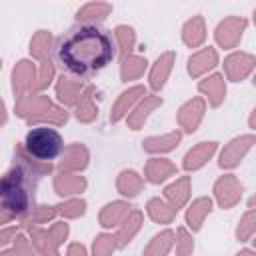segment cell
<instances>
[{"mask_svg": "<svg viewBox=\"0 0 256 256\" xmlns=\"http://www.w3.org/2000/svg\"><path fill=\"white\" fill-rule=\"evenodd\" d=\"M56 56L66 72L86 76L106 68L116 56V46L110 34L98 26H80L60 40Z\"/></svg>", "mask_w": 256, "mask_h": 256, "instance_id": "obj_1", "label": "cell"}, {"mask_svg": "<svg viewBox=\"0 0 256 256\" xmlns=\"http://www.w3.org/2000/svg\"><path fill=\"white\" fill-rule=\"evenodd\" d=\"M14 112L30 126H64L70 112L44 92L28 94L14 102Z\"/></svg>", "mask_w": 256, "mask_h": 256, "instance_id": "obj_2", "label": "cell"}, {"mask_svg": "<svg viewBox=\"0 0 256 256\" xmlns=\"http://www.w3.org/2000/svg\"><path fill=\"white\" fill-rule=\"evenodd\" d=\"M34 206L32 178L26 176L20 168H10L0 176V208L12 218L18 220Z\"/></svg>", "mask_w": 256, "mask_h": 256, "instance_id": "obj_3", "label": "cell"}, {"mask_svg": "<svg viewBox=\"0 0 256 256\" xmlns=\"http://www.w3.org/2000/svg\"><path fill=\"white\" fill-rule=\"evenodd\" d=\"M22 146L36 160L52 162L62 154L64 140H62L60 132L52 126H34L32 130H28Z\"/></svg>", "mask_w": 256, "mask_h": 256, "instance_id": "obj_4", "label": "cell"}, {"mask_svg": "<svg viewBox=\"0 0 256 256\" xmlns=\"http://www.w3.org/2000/svg\"><path fill=\"white\" fill-rule=\"evenodd\" d=\"M244 196V184L240 182V178L236 174H222L216 178L214 186H212V202L218 204V208L222 210H230L234 208Z\"/></svg>", "mask_w": 256, "mask_h": 256, "instance_id": "obj_5", "label": "cell"}, {"mask_svg": "<svg viewBox=\"0 0 256 256\" xmlns=\"http://www.w3.org/2000/svg\"><path fill=\"white\" fill-rule=\"evenodd\" d=\"M254 144H256L254 132L234 136L232 140H228V142L222 146V150H220V154H218V166H220L222 170H232V168H236V166L248 156V152L254 148Z\"/></svg>", "mask_w": 256, "mask_h": 256, "instance_id": "obj_6", "label": "cell"}, {"mask_svg": "<svg viewBox=\"0 0 256 256\" xmlns=\"http://www.w3.org/2000/svg\"><path fill=\"white\" fill-rule=\"evenodd\" d=\"M246 28H248V20L244 16H226L214 28L216 46L222 50H234L244 38Z\"/></svg>", "mask_w": 256, "mask_h": 256, "instance_id": "obj_7", "label": "cell"}, {"mask_svg": "<svg viewBox=\"0 0 256 256\" xmlns=\"http://www.w3.org/2000/svg\"><path fill=\"white\" fill-rule=\"evenodd\" d=\"M10 84H12L14 100L34 94L36 92V62L28 58L18 60L10 72Z\"/></svg>", "mask_w": 256, "mask_h": 256, "instance_id": "obj_8", "label": "cell"}, {"mask_svg": "<svg viewBox=\"0 0 256 256\" xmlns=\"http://www.w3.org/2000/svg\"><path fill=\"white\" fill-rule=\"evenodd\" d=\"M224 80L230 82H242L246 80L254 68H256V56L244 50H232L226 58H224Z\"/></svg>", "mask_w": 256, "mask_h": 256, "instance_id": "obj_9", "label": "cell"}, {"mask_svg": "<svg viewBox=\"0 0 256 256\" xmlns=\"http://www.w3.org/2000/svg\"><path fill=\"white\" fill-rule=\"evenodd\" d=\"M204 116H206V102L202 96H194V98L186 100L176 112V122L180 126V132L194 134L200 128Z\"/></svg>", "mask_w": 256, "mask_h": 256, "instance_id": "obj_10", "label": "cell"}, {"mask_svg": "<svg viewBox=\"0 0 256 256\" xmlns=\"http://www.w3.org/2000/svg\"><path fill=\"white\" fill-rule=\"evenodd\" d=\"M220 58H218V50L214 46H202L198 50H194L188 60H186V72L190 78L200 80L206 74L214 72V68L218 66Z\"/></svg>", "mask_w": 256, "mask_h": 256, "instance_id": "obj_11", "label": "cell"}, {"mask_svg": "<svg viewBox=\"0 0 256 256\" xmlns=\"http://www.w3.org/2000/svg\"><path fill=\"white\" fill-rule=\"evenodd\" d=\"M88 164H90V150L82 142H72V144L64 146L62 154L58 156L56 172L80 174L82 170H86Z\"/></svg>", "mask_w": 256, "mask_h": 256, "instance_id": "obj_12", "label": "cell"}, {"mask_svg": "<svg viewBox=\"0 0 256 256\" xmlns=\"http://www.w3.org/2000/svg\"><path fill=\"white\" fill-rule=\"evenodd\" d=\"M198 92L202 94L204 102L210 106V108H220L226 100V80L220 72H210L206 74L204 78L198 80L196 84Z\"/></svg>", "mask_w": 256, "mask_h": 256, "instance_id": "obj_13", "label": "cell"}, {"mask_svg": "<svg viewBox=\"0 0 256 256\" xmlns=\"http://www.w3.org/2000/svg\"><path fill=\"white\" fill-rule=\"evenodd\" d=\"M162 104H164L162 96H158V94H144V96L138 100V104H136V106L128 112V116L124 118L126 126H128L130 130H140V128H144V124L148 122V118H150Z\"/></svg>", "mask_w": 256, "mask_h": 256, "instance_id": "obj_14", "label": "cell"}, {"mask_svg": "<svg viewBox=\"0 0 256 256\" xmlns=\"http://www.w3.org/2000/svg\"><path fill=\"white\" fill-rule=\"evenodd\" d=\"M174 64H176V52H174V50L162 52V54L150 64V68H148V86L154 90V94L160 92V90L166 86V82H168V78H170V74H172Z\"/></svg>", "mask_w": 256, "mask_h": 256, "instance_id": "obj_15", "label": "cell"}, {"mask_svg": "<svg viewBox=\"0 0 256 256\" xmlns=\"http://www.w3.org/2000/svg\"><path fill=\"white\" fill-rule=\"evenodd\" d=\"M84 82L80 78H74V76H68V74H62L54 80V96H56V102L60 106H64L66 110L68 108H74L82 90H84Z\"/></svg>", "mask_w": 256, "mask_h": 256, "instance_id": "obj_16", "label": "cell"}, {"mask_svg": "<svg viewBox=\"0 0 256 256\" xmlns=\"http://www.w3.org/2000/svg\"><path fill=\"white\" fill-rule=\"evenodd\" d=\"M144 94H148V92H146V86H142V84H132V86H128L126 90H122V92L118 94V98L114 100V104H112L110 122H112V124L122 122V120L128 116V112L138 104V100H140Z\"/></svg>", "mask_w": 256, "mask_h": 256, "instance_id": "obj_17", "label": "cell"}, {"mask_svg": "<svg viewBox=\"0 0 256 256\" xmlns=\"http://www.w3.org/2000/svg\"><path fill=\"white\" fill-rule=\"evenodd\" d=\"M178 174V166L170 160V158H164V156H152L146 160L144 164V182L148 184H164L168 182L170 178H174Z\"/></svg>", "mask_w": 256, "mask_h": 256, "instance_id": "obj_18", "label": "cell"}, {"mask_svg": "<svg viewBox=\"0 0 256 256\" xmlns=\"http://www.w3.org/2000/svg\"><path fill=\"white\" fill-rule=\"evenodd\" d=\"M218 152V142L216 140H204L194 144L182 158V168L186 172H196L200 168H204Z\"/></svg>", "mask_w": 256, "mask_h": 256, "instance_id": "obj_19", "label": "cell"}, {"mask_svg": "<svg viewBox=\"0 0 256 256\" xmlns=\"http://www.w3.org/2000/svg\"><path fill=\"white\" fill-rule=\"evenodd\" d=\"M214 210V202L210 196H198L192 202L186 204V212H184V226L194 234L200 232L204 226V220L212 214Z\"/></svg>", "mask_w": 256, "mask_h": 256, "instance_id": "obj_20", "label": "cell"}, {"mask_svg": "<svg viewBox=\"0 0 256 256\" xmlns=\"http://www.w3.org/2000/svg\"><path fill=\"white\" fill-rule=\"evenodd\" d=\"M14 166L20 168L26 176L30 178H44V176H50L54 172V164L52 162H42V160H36L34 156H30L22 144H16L14 146Z\"/></svg>", "mask_w": 256, "mask_h": 256, "instance_id": "obj_21", "label": "cell"}, {"mask_svg": "<svg viewBox=\"0 0 256 256\" xmlns=\"http://www.w3.org/2000/svg\"><path fill=\"white\" fill-rule=\"evenodd\" d=\"M52 188L54 192L64 200V198H74L80 196L82 192H86L88 188V180L82 174H72V172H56L54 180H52Z\"/></svg>", "mask_w": 256, "mask_h": 256, "instance_id": "obj_22", "label": "cell"}, {"mask_svg": "<svg viewBox=\"0 0 256 256\" xmlns=\"http://www.w3.org/2000/svg\"><path fill=\"white\" fill-rule=\"evenodd\" d=\"M162 198L174 210L186 208V204L192 198V180H190V176H178L170 184H166L164 186V192H162Z\"/></svg>", "mask_w": 256, "mask_h": 256, "instance_id": "obj_23", "label": "cell"}, {"mask_svg": "<svg viewBox=\"0 0 256 256\" xmlns=\"http://www.w3.org/2000/svg\"><path fill=\"white\" fill-rule=\"evenodd\" d=\"M132 210L130 202L128 200H112V202H106L100 212H98V224L102 226V230H116L120 226V222L128 216V212Z\"/></svg>", "mask_w": 256, "mask_h": 256, "instance_id": "obj_24", "label": "cell"}, {"mask_svg": "<svg viewBox=\"0 0 256 256\" xmlns=\"http://www.w3.org/2000/svg\"><path fill=\"white\" fill-rule=\"evenodd\" d=\"M184 134L176 128L172 132H166V134H156V136H148L142 140V150L152 154V156H162V154H168L172 152L174 148L180 146Z\"/></svg>", "mask_w": 256, "mask_h": 256, "instance_id": "obj_25", "label": "cell"}, {"mask_svg": "<svg viewBox=\"0 0 256 256\" xmlns=\"http://www.w3.org/2000/svg\"><path fill=\"white\" fill-rule=\"evenodd\" d=\"M142 224H144V212L138 208H132L128 212V216L120 222V226L114 230V238H116L118 248H126L138 236V232L142 230Z\"/></svg>", "mask_w": 256, "mask_h": 256, "instance_id": "obj_26", "label": "cell"}, {"mask_svg": "<svg viewBox=\"0 0 256 256\" xmlns=\"http://www.w3.org/2000/svg\"><path fill=\"white\" fill-rule=\"evenodd\" d=\"M74 110V118L82 124H90L98 118V104H96V86L94 84H86Z\"/></svg>", "mask_w": 256, "mask_h": 256, "instance_id": "obj_27", "label": "cell"}, {"mask_svg": "<svg viewBox=\"0 0 256 256\" xmlns=\"http://www.w3.org/2000/svg\"><path fill=\"white\" fill-rule=\"evenodd\" d=\"M144 178L142 174H138L132 168H124L118 172L116 176V190L124 200H132L136 196H140V192L144 190Z\"/></svg>", "mask_w": 256, "mask_h": 256, "instance_id": "obj_28", "label": "cell"}, {"mask_svg": "<svg viewBox=\"0 0 256 256\" xmlns=\"http://www.w3.org/2000/svg\"><path fill=\"white\" fill-rule=\"evenodd\" d=\"M24 230H26V236L30 238L32 246L36 248V252L40 256H60V246L54 242V238L50 236L48 228H44V226H28Z\"/></svg>", "mask_w": 256, "mask_h": 256, "instance_id": "obj_29", "label": "cell"}, {"mask_svg": "<svg viewBox=\"0 0 256 256\" xmlns=\"http://www.w3.org/2000/svg\"><path fill=\"white\" fill-rule=\"evenodd\" d=\"M112 10L114 8L110 2H88L76 10V22H80V26H96L98 22L106 20Z\"/></svg>", "mask_w": 256, "mask_h": 256, "instance_id": "obj_30", "label": "cell"}, {"mask_svg": "<svg viewBox=\"0 0 256 256\" xmlns=\"http://www.w3.org/2000/svg\"><path fill=\"white\" fill-rule=\"evenodd\" d=\"M180 36H182L184 46H188V48H202L204 42H206V36H208L204 18H202L200 14L188 18V20L184 22V26H182Z\"/></svg>", "mask_w": 256, "mask_h": 256, "instance_id": "obj_31", "label": "cell"}, {"mask_svg": "<svg viewBox=\"0 0 256 256\" xmlns=\"http://www.w3.org/2000/svg\"><path fill=\"white\" fill-rule=\"evenodd\" d=\"M30 56L34 58L36 64L44 60H52V48H54V36L50 30H36L30 38Z\"/></svg>", "mask_w": 256, "mask_h": 256, "instance_id": "obj_32", "label": "cell"}, {"mask_svg": "<svg viewBox=\"0 0 256 256\" xmlns=\"http://www.w3.org/2000/svg\"><path fill=\"white\" fill-rule=\"evenodd\" d=\"M176 214H178V210H174L162 196H152L146 202V216L156 224H162V226L172 224Z\"/></svg>", "mask_w": 256, "mask_h": 256, "instance_id": "obj_33", "label": "cell"}, {"mask_svg": "<svg viewBox=\"0 0 256 256\" xmlns=\"http://www.w3.org/2000/svg\"><path fill=\"white\" fill-rule=\"evenodd\" d=\"M56 206H50V204H34L26 214H22L18 220H20V226L22 228H28V226H44V224H52L56 220Z\"/></svg>", "mask_w": 256, "mask_h": 256, "instance_id": "obj_34", "label": "cell"}, {"mask_svg": "<svg viewBox=\"0 0 256 256\" xmlns=\"http://www.w3.org/2000/svg\"><path fill=\"white\" fill-rule=\"evenodd\" d=\"M174 248V230L162 228L156 232L142 250V256H168Z\"/></svg>", "mask_w": 256, "mask_h": 256, "instance_id": "obj_35", "label": "cell"}, {"mask_svg": "<svg viewBox=\"0 0 256 256\" xmlns=\"http://www.w3.org/2000/svg\"><path fill=\"white\" fill-rule=\"evenodd\" d=\"M146 70H148V60L140 54H130L120 60V80L124 84L142 78Z\"/></svg>", "mask_w": 256, "mask_h": 256, "instance_id": "obj_36", "label": "cell"}, {"mask_svg": "<svg viewBox=\"0 0 256 256\" xmlns=\"http://www.w3.org/2000/svg\"><path fill=\"white\" fill-rule=\"evenodd\" d=\"M114 40H116V48L120 54V60L134 54V46H136V32L132 26L128 24H118L114 26Z\"/></svg>", "mask_w": 256, "mask_h": 256, "instance_id": "obj_37", "label": "cell"}, {"mask_svg": "<svg viewBox=\"0 0 256 256\" xmlns=\"http://www.w3.org/2000/svg\"><path fill=\"white\" fill-rule=\"evenodd\" d=\"M254 234H256V208H254V204H250L248 210L240 216L238 226L234 230V236L238 242L244 244V242H250L254 238Z\"/></svg>", "mask_w": 256, "mask_h": 256, "instance_id": "obj_38", "label": "cell"}, {"mask_svg": "<svg viewBox=\"0 0 256 256\" xmlns=\"http://www.w3.org/2000/svg\"><path fill=\"white\" fill-rule=\"evenodd\" d=\"M56 214L62 220H76L86 214V200L82 196L64 198L60 204H56Z\"/></svg>", "mask_w": 256, "mask_h": 256, "instance_id": "obj_39", "label": "cell"}, {"mask_svg": "<svg viewBox=\"0 0 256 256\" xmlns=\"http://www.w3.org/2000/svg\"><path fill=\"white\" fill-rule=\"evenodd\" d=\"M118 250L116 238L112 232H100L94 236L92 240V248H90V256H112Z\"/></svg>", "mask_w": 256, "mask_h": 256, "instance_id": "obj_40", "label": "cell"}, {"mask_svg": "<svg viewBox=\"0 0 256 256\" xmlns=\"http://www.w3.org/2000/svg\"><path fill=\"white\" fill-rule=\"evenodd\" d=\"M174 254L176 256H192L194 254V234L186 226H178L174 230Z\"/></svg>", "mask_w": 256, "mask_h": 256, "instance_id": "obj_41", "label": "cell"}, {"mask_svg": "<svg viewBox=\"0 0 256 256\" xmlns=\"http://www.w3.org/2000/svg\"><path fill=\"white\" fill-rule=\"evenodd\" d=\"M12 248L16 250L18 256H40V254L36 252V248L32 246L30 238L26 236V232H22V230L16 234V238H14V242H12Z\"/></svg>", "mask_w": 256, "mask_h": 256, "instance_id": "obj_42", "label": "cell"}, {"mask_svg": "<svg viewBox=\"0 0 256 256\" xmlns=\"http://www.w3.org/2000/svg\"><path fill=\"white\" fill-rule=\"evenodd\" d=\"M48 232H50V236L54 238V242H56L58 246H62V244L68 240V236H70V226H68L66 220H54V222L50 224Z\"/></svg>", "mask_w": 256, "mask_h": 256, "instance_id": "obj_43", "label": "cell"}, {"mask_svg": "<svg viewBox=\"0 0 256 256\" xmlns=\"http://www.w3.org/2000/svg\"><path fill=\"white\" fill-rule=\"evenodd\" d=\"M20 224H12V226H2L0 228V250L2 248H8L12 242H14V238H16V234L20 232Z\"/></svg>", "mask_w": 256, "mask_h": 256, "instance_id": "obj_44", "label": "cell"}, {"mask_svg": "<svg viewBox=\"0 0 256 256\" xmlns=\"http://www.w3.org/2000/svg\"><path fill=\"white\" fill-rule=\"evenodd\" d=\"M64 256H90V254H88V250H86V246L82 242H70L66 246Z\"/></svg>", "mask_w": 256, "mask_h": 256, "instance_id": "obj_45", "label": "cell"}, {"mask_svg": "<svg viewBox=\"0 0 256 256\" xmlns=\"http://www.w3.org/2000/svg\"><path fill=\"white\" fill-rule=\"evenodd\" d=\"M6 122H8V110H6V104H4V100L0 98V128H2Z\"/></svg>", "mask_w": 256, "mask_h": 256, "instance_id": "obj_46", "label": "cell"}, {"mask_svg": "<svg viewBox=\"0 0 256 256\" xmlns=\"http://www.w3.org/2000/svg\"><path fill=\"white\" fill-rule=\"evenodd\" d=\"M234 256H256V252H254L252 248H240Z\"/></svg>", "mask_w": 256, "mask_h": 256, "instance_id": "obj_47", "label": "cell"}, {"mask_svg": "<svg viewBox=\"0 0 256 256\" xmlns=\"http://www.w3.org/2000/svg\"><path fill=\"white\" fill-rule=\"evenodd\" d=\"M0 256H18V254H16V250H14L12 244H10L8 248H2V250H0Z\"/></svg>", "mask_w": 256, "mask_h": 256, "instance_id": "obj_48", "label": "cell"}, {"mask_svg": "<svg viewBox=\"0 0 256 256\" xmlns=\"http://www.w3.org/2000/svg\"><path fill=\"white\" fill-rule=\"evenodd\" d=\"M254 116H256V110H250V118H248V128H250V132H254V128H256Z\"/></svg>", "mask_w": 256, "mask_h": 256, "instance_id": "obj_49", "label": "cell"}, {"mask_svg": "<svg viewBox=\"0 0 256 256\" xmlns=\"http://www.w3.org/2000/svg\"><path fill=\"white\" fill-rule=\"evenodd\" d=\"M0 68H2V58H0Z\"/></svg>", "mask_w": 256, "mask_h": 256, "instance_id": "obj_50", "label": "cell"}]
</instances>
